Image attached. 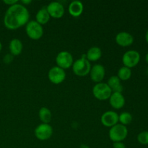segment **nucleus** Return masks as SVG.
<instances>
[{"mask_svg":"<svg viewBox=\"0 0 148 148\" xmlns=\"http://www.w3.org/2000/svg\"><path fill=\"white\" fill-rule=\"evenodd\" d=\"M50 17L53 18H61L64 14V7L59 1H51L46 7Z\"/></svg>","mask_w":148,"mask_h":148,"instance_id":"obj_10","label":"nucleus"},{"mask_svg":"<svg viewBox=\"0 0 148 148\" xmlns=\"http://www.w3.org/2000/svg\"><path fill=\"white\" fill-rule=\"evenodd\" d=\"M13 59H14V56L12 54H11V53H7L4 56V58H3V62L6 64H10L12 62Z\"/></svg>","mask_w":148,"mask_h":148,"instance_id":"obj_24","label":"nucleus"},{"mask_svg":"<svg viewBox=\"0 0 148 148\" xmlns=\"http://www.w3.org/2000/svg\"><path fill=\"white\" fill-rule=\"evenodd\" d=\"M38 116L40 121L44 124H49L52 118V114L50 109L46 107L40 108V109L39 110Z\"/></svg>","mask_w":148,"mask_h":148,"instance_id":"obj_20","label":"nucleus"},{"mask_svg":"<svg viewBox=\"0 0 148 148\" xmlns=\"http://www.w3.org/2000/svg\"><path fill=\"white\" fill-rule=\"evenodd\" d=\"M115 40L117 44L122 47L130 46L134 43V37L132 35L126 31L119 32V33H117Z\"/></svg>","mask_w":148,"mask_h":148,"instance_id":"obj_13","label":"nucleus"},{"mask_svg":"<svg viewBox=\"0 0 148 148\" xmlns=\"http://www.w3.org/2000/svg\"><path fill=\"white\" fill-rule=\"evenodd\" d=\"M91 69L90 62L86 59L85 55L75 61L72 64V70L76 75L79 77H85L90 73Z\"/></svg>","mask_w":148,"mask_h":148,"instance_id":"obj_2","label":"nucleus"},{"mask_svg":"<svg viewBox=\"0 0 148 148\" xmlns=\"http://www.w3.org/2000/svg\"><path fill=\"white\" fill-rule=\"evenodd\" d=\"M84 5L79 0L72 1L69 5V12L73 17H79L83 12Z\"/></svg>","mask_w":148,"mask_h":148,"instance_id":"obj_15","label":"nucleus"},{"mask_svg":"<svg viewBox=\"0 0 148 148\" xmlns=\"http://www.w3.org/2000/svg\"><path fill=\"white\" fill-rule=\"evenodd\" d=\"M147 75H148V67H147Z\"/></svg>","mask_w":148,"mask_h":148,"instance_id":"obj_32","label":"nucleus"},{"mask_svg":"<svg viewBox=\"0 0 148 148\" xmlns=\"http://www.w3.org/2000/svg\"><path fill=\"white\" fill-rule=\"evenodd\" d=\"M25 31L27 36L33 40H38L40 39L43 35V26L36 20L28 21L26 24Z\"/></svg>","mask_w":148,"mask_h":148,"instance_id":"obj_5","label":"nucleus"},{"mask_svg":"<svg viewBox=\"0 0 148 148\" xmlns=\"http://www.w3.org/2000/svg\"><path fill=\"white\" fill-rule=\"evenodd\" d=\"M1 49H2V44H1V43L0 42V52H1Z\"/></svg>","mask_w":148,"mask_h":148,"instance_id":"obj_31","label":"nucleus"},{"mask_svg":"<svg viewBox=\"0 0 148 148\" xmlns=\"http://www.w3.org/2000/svg\"><path fill=\"white\" fill-rule=\"evenodd\" d=\"M112 91L106 82L96 83L92 88V94L95 98L100 101H106L109 99Z\"/></svg>","mask_w":148,"mask_h":148,"instance_id":"obj_4","label":"nucleus"},{"mask_svg":"<svg viewBox=\"0 0 148 148\" xmlns=\"http://www.w3.org/2000/svg\"><path fill=\"white\" fill-rule=\"evenodd\" d=\"M31 2H32L31 0H27H27H23V1H21L22 4H23V5H24V6L27 5V4H30Z\"/></svg>","mask_w":148,"mask_h":148,"instance_id":"obj_27","label":"nucleus"},{"mask_svg":"<svg viewBox=\"0 0 148 148\" xmlns=\"http://www.w3.org/2000/svg\"><path fill=\"white\" fill-rule=\"evenodd\" d=\"M30 13L25 6L22 4L9 7L4 17V25L7 29L16 30L28 23Z\"/></svg>","mask_w":148,"mask_h":148,"instance_id":"obj_1","label":"nucleus"},{"mask_svg":"<svg viewBox=\"0 0 148 148\" xmlns=\"http://www.w3.org/2000/svg\"><path fill=\"white\" fill-rule=\"evenodd\" d=\"M23 43L19 38H13L10 42L9 49H10V53L13 56H17L20 54L23 51Z\"/></svg>","mask_w":148,"mask_h":148,"instance_id":"obj_18","label":"nucleus"},{"mask_svg":"<svg viewBox=\"0 0 148 148\" xmlns=\"http://www.w3.org/2000/svg\"><path fill=\"white\" fill-rule=\"evenodd\" d=\"M103 125L107 127H112L119 123V114L114 111H106L101 117Z\"/></svg>","mask_w":148,"mask_h":148,"instance_id":"obj_11","label":"nucleus"},{"mask_svg":"<svg viewBox=\"0 0 148 148\" xmlns=\"http://www.w3.org/2000/svg\"><path fill=\"white\" fill-rule=\"evenodd\" d=\"M145 61H146V62H147V64H148V53H147V54H146V56H145Z\"/></svg>","mask_w":148,"mask_h":148,"instance_id":"obj_30","label":"nucleus"},{"mask_svg":"<svg viewBox=\"0 0 148 148\" xmlns=\"http://www.w3.org/2000/svg\"><path fill=\"white\" fill-rule=\"evenodd\" d=\"M79 148H90V147L88 145L82 144L80 146H79Z\"/></svg>","mask_w":148,"mask_h":148,"instance_id":"obj_28","label":"nucleus"},{"mask_svg":"<svg viewBox=\"0 0 148 148\" xmlns=\"http://www.w3.org/2000/svg\"><path fill=\"white\" fill-rule=\"evenodd\" d=\"M111 106L115 109H120L125 105V98L121 92H112L109 98Z\"/></svg>","mask_w":148,"mask_h":148,"instance_id":"obj_14","label":"nucleus"},{"mask_svg":"<svg viewBox=\"0 0 148 148\" xmlns=\"http://www.w3.org/2000/svg\"><path fill=\"white\" fill-rule=\"evenodd\" d=\"M140 53L136 50H129L124 53L122 56V62L124 66L132 68L134 67L140 61Z\"/></svg>","mask_w":148,"mask_h":148,"instance_id":"obj_6","label":"nucleus"},{"mask_svg":"<svg viewBox=\"0 0 148 148\" xmlns=\"http://www.w3.org/2000/svg\"><path fill=\"white\" fill-rule=\"evenodd\" d=\"M50 15L47 11L46 7H43L37 12L36 15V21L40 24L41 25L46 24L49 21Z\"/></svg>","mask_w":148,"mask_h":148,"instance_id":"obj_19","label":"nucleus"},{"mask_svg":"<svg viewBox=\"0 0 148 148\" xmlns=\"http://www.w3.org/2000/svg\"><path fill=\"white\" fill-rule=\"evenodd\" d=\"M56 62L57 66L63 69H68L72 66L74 63L73 56L72 53L66 51H62L59 52L56 57Z\"/></svg>","mask_w":148,"mask_h":148,"instance_id":"obj_8","label":"nucleus"},{"mask_svg":"<svg viewBox=\"0 0 148 148\" xmlns=\"http://www.w3.org/2000/svg\"><path fill=\"white\" fill-rule=\"evenodd\" d=\"M35 136L36 138L41 141L49 140L53 134V128L49 124H39L36 127L34 131Z\"/></svg>","mask_w":148,"mask_h":148,"instance_id":"obj_7","label":"nucleus"},{"mask_svg":"<svg viewBox=\"0 0 148 148\" xmlns=\"http://www.w3.org/2000/svg\"><path fill=\"white\" fill-rule=\"evenodd\" d=\"M108 135L114 143L123 142L128 135V130L126 126L117 124L110 128Z\"/></svg>","mask_w":148,"mask_h":148,"instance_id":"obj_3","label":"nucleus"},{"mask_svg":"<svg viewBox=\"0 0 148 148\" xmlns=\"http://www.w3.org/2000/svg\"><path fill=\"white\" fill-rule=\"evenodd\" d=\"M145 40H146V42L148 43V30H147V32H146V34H145Z\"/></svg>","mask_w":148,"mask_h":148,"instance_id":"obj_29","label":"nucleus"},{"mask_svg":"<svg viewBox=\"0 0 148 148\" xmlns=\"http://www.w3.org/2000/svg\"><path fill=\"white\" fill-rule=\"evenodd\" d=\"M137 141L143 145H148V131H143L137 135Z\"/></svg>","mask_w":148,"mask_h":148,"instance_id":"obj_23","label":"nucleus"},{"mask_svg":"<svg viewBox=\"0 0 148 148\" xmlns=\"http://www.w3.org/2000/svg\"><path fill=\"white\" fill-rule=\"evenodd\" d=\"M132 121V116L130 113L124 111L119 115V122L122 125L127 126Z\"/></svg>","mask_w":148,"mask_h":148,"instance_id":"obj_22","label":"nucleus"},{"mask_svg":"<svg viewBox=\"0 0 148 148\" xmlns=\"http://www.w3.org/2000/svg\"><path fill=\"white\" fill-rule=\"evenodd\" d=\"M109 88H111L112 92H122L123 91V85L121 84V81L119 78L117 77V75L115 76H111L108 79V82H106Z\"/></svg>","mask_w":148,"mask_h":148,"instance_id":"obj_16","label":"nucleus"},{"mask_svg":"<svg viewBox=\"0 0 148 148\" xmlns=\"http://www.w3.org/2000/svg\"><path fill=\"white\" fill-rule=\"evenodd\" d=\"M3 2H4V4H8V5L10 6H12L17 4V3H18V1H17V0H4Z\"/></svg>","mask_w":148,"mask_h":148,"instance_id":"obj_26","label":"nucleus"},{"mask_svg":"<svg viewBox=\"0 0 148 148\" xmlns=\"http://www.w3.org/2000/svg\"><path fill=\"white\" fill-rule=\"evenodd\" d=\"M113 148H126V145L123 142H116L113 144Z\"/></svg>","mask_w":148,"mask_h":148,"instance_id":"obj_25","label":"nucleus"},{"mask_svg":"<svg viewBox=\"0 0 148 148\" xmlns=\"http://www.w3.org/2000/svg\"><path fill=\"white\" fill-rule=\"evenodd\" d=\"M90 76L91 79L96 83H99L103 81L105 77L106 69L103 65L96 64L91 66V69L90 71Z\"/></svg>","mask_w":148,"mask_h":148,"instance_id":"obj_12","label":"nucleus"},{"mask_svg":"<svg viewBox=\"0 0 148 148\" xmlns=\"http://www.w3.org/2000/svg\"><path fill=\"white\" fill-rule=\"evenodd\" d=\"M48 77L51 82L58 85L64 81L66 78V72L62 68L55 66L49 69L48 72Z\"/></svg>","mask_w":148,"mask_h":148,"instance_id":"obj_9","label":"nucleus"},{"mask_svg":"<svg viewBox=\"0 0 148 148\" xmlns=\"http://www.w3.org/2000/svg\"><path fill=\"white\" fill-rule=\"evenodd\" d=\"M85 56L90 62L98 61L102 56V50L98 46H92L88 49Z\"/></svg>","mask_w":148,"mask_h":148,"instance_id":"obj_17","label":"nucleus"},{"mask_svg":"<svg viewBox=\"0 0 148 148\" xmlns=\"http://www.w3.org/2000/svg\"><path fill=\"white\" fill-rule=\"evenodd\" d=\"M132 76V69L127 66H121L118 71L117 77L121 79V81H126L130 79Z\"/></svg>","mask_w":148,"mask_h":148,"instance_id":"obj_21","label":"nucleus"}]
</instances>
